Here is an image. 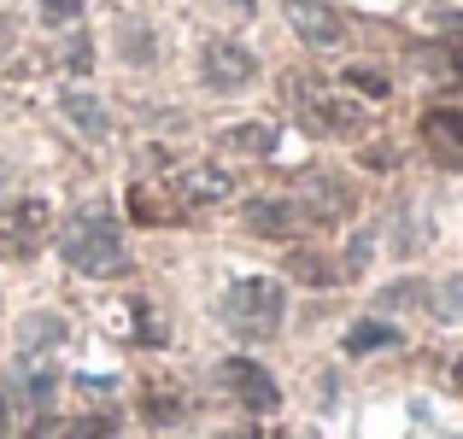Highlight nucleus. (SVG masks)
I'll return each mask as SVG.
<instances>
[{"label": "nucleus", "mask_w": 463, "mask_h": 439, "mask_svg": "<svg viewBox=\"0 0 463 439\" xmlns=\"http://www.w3.org/2000/svg\"><path fill=\"white\" fill-rule=\"evenodd\" d=\"M112 428H118L112 416H89V422H77V428H71V439H106Z\"/></svg>", "instance_id": "nucleus-24"}, {"label": "nucleus", "mask_w": 463, "mask_h": 439, "mask_svg": "<svg viewBox=\"0 0 463 439\" xmlns=\"http://www.w3.org/2000/svg\"><path fill=\"white\" fill-rule=\"evenodd\" d=\"M299 124H306V135H317V141H358L364 129H370L358 100H346V94H323V89L299 106Z\"/></svg>", "instance_id": "nucleus-4"}, {"label": "nucleus", "mask_w": 463, "mask_h": 439, "mask_svg": "<svg viewBox=\"0 0 463 439\" xmlns=\"http://www.w3.org/2000/svg\"><path fill=\"white\" fill-rule=\"evenodd\" d=\"M223 6H235V12H252V0H223Z\"/></svg>", "instance_id": "nucleus-26"}, {"label": "nucleus", "mask_w": 463, "mask_h": 439, "mask_svg": "<svg viewBox=\"0 0 463 439\" xmlns=\"http://www.w3.org/2000/svg\"><path fill=\"white\" fill-rule=\"evenodd\" d=\"M399 328H387V322H358V328H346V351L352 358H364V351H382V346H399Z\"/></svg>", "instance_id": "nucleus-15"}, {"label": "nucleus", "mask_w": 463, "mask_h": 439, "mask_svg": "<svg viewBox=\"0 0 463 439\" xmlns=\"http://www.w3.org/2000/svg\"><path fill=\"white\" fill-rule=\"evenodd\" d=\"M147 416H153V422H176V416H182V398L153 393V398H147Z\"/></svg>", "instance_id": "nucleus-23"}, {"label": "nucleus", "mask_w": 463, "mask_h": 439, "mask_svg": "<svg viewBox=\"0 0 463 439\" xmlns=\"http://www.w3.org/2000/svg\"><path fill=\"white\" fill-rule=\"evenodd\" d=\"M118 53H124V65H153V30L147 23H124L118 30Z\"/></svg>", "instance_id": "nucleus-16"}, {"label": "nucleus", "mask_w": 463, "mask_h": 439, "mask_svg": "<svg viewBox=\"0 0 463 439\" xmlns=\"http://www.w3.org/2000/svg\"><path fill=\"white\" fill-rule=\"evenodd\" d=\"M282 316H288V287L282 282H270V276H241V282H229V293H223L229 334L270 340L276 328H282Z\"/></svg>", "instance_id": "nucleus-2"}, {"label": "nucleus", "mask_w": 463, "mask_h": 439, "mask_svg": "<svg viewBox=\"0 0 463 439\" xmlns=\"http://www.w3.org/2000/svg\"><path fill=\"white\" fill-rule=\"evenodd\" d=\"M217 153L270 158L276 153V124H229V129H217Z\"/></svg>", "instance_id": "nucleus-12"}, {"label": "nucleus", "mask_w": 463, "mask_h": 439, "mask_svg": "<svg viewBox=\"0 0 463 439\" xmlns=\"http://www.w3.org/2000/svg\"><path fill=\"white\" fill-rule=\"evenodd\" d=\"M223 387L241 398V410H252V416H270V410H282V387L270 381V369L252 358H223Z\"/></svg>", "instance_id": "nucleus-7"}, {"label": "nucleus", "mask_w": 463, "mask_h": 439, "mask_svg": "<svg viewBox=\"0 0 463 439\" xmlns=\"http://www.w3.org/2000/svg\"><path fill=\"white\" fill-rule=\"evenodd\" d=\"M47 229H53V205L47 200H12L0 211V252L6 258H30L47 240Z\"/></svg>", "instance_id": "nucleus-6"}, {"label": "nucleus", "mask_w": 463, "mask_h": 439, "mask_svg": "<svg viewBox=\"0 0 463 439\" xmlns=\"http://www.w3.org/2000/svg\"><path fill=\"white\" fill-rule=\"evenodd\" d=\"M42 18L47 23H71V18H82V0H42Z\"/></svg>", "instance_id": "nucleus-22"}, {"label": "nucleus", "mask_w": 463, "mask_h": 439, "mask_svg": "<svg viewBox=\"0 0 463 439\" xmlns=\"http://www.w3.org/2000/svg\"><path fill=\"white\" fill-rule=\"evenodd\" d=\"M299 200H306V211H311L317 229L340 223V217L352 211V188L335 176V170H306V176H299Z\"/></svg>", "instance_id": "nucleus-9"}, {"label": "nucleus", "mask_w": 463, "mask_h": 439, "mask_svg": "<svg viewBox=\"0 0 463 439\" xmlns=\"http://www.w3.org/2000/svg\"><path fill=\"white\" fill-rule=\"evenodd\" d=\"M422 299H429V293H422L417 282H399V287H387L375 304H382V311H393V304H422Z\"/></svg>", "instance_id": "nucleus-20"}, {"label": "nucleus", "mask_w": 463, "mask_h": 439, "mask_svg": "<svg viewBox=\"0 0 463 439\" xmlns=\"http://www.w3.org/2000/svg\"><path fill=\"white\" fill-rule=\"evenodd\" d=\"M241 223H247V235H259V240H299L306 229H317L299 193H264V200H247L241 205Z\"/></svg>", "instance_id": "nucleus-3"}, {"label": "nucleus", "mask_w": 463, "mask_h": 439, "mask_svg": "<svg viewBox=\"0 0 463 439\" xmlns=\"http://www.w3.org/2000/svg\"><path fill=\"white\" fill-rule=\"evenodd\" d=\"M65 65H71V70H89V65H94L89 35H71V42H65Z\"/></svg>", "instance_id": "nucleus-21"}, {"label": "nucleus", "mask_w": 463, "mask_h": 439, "mask_svg": "<svg viewBox=\"0 0 463 439\" xmlns=\"http://www.w3.org/2000/svg\"><path fill=\"white\" fill-rule=\"evenodd\" d=\"M59 106H65V117H71V124H77L89 141H100L106 129H112V124H106V106L94 100L89 89H65V100H59Z\"/></svg>", "instance_id": "nucleus-13"}, {"label": "nucleus", "mask_w": 463, "mask_h": 439, "mask_svg": "<svg viewBox=\"0 0 463 439\" xmlns=\"http://www.w3.org/2000/svg\"><path fill=\"white\" fill-rule=\"evenodd\" d=\"M422 146H429L440 164H463V112H458V106H434V112H422Z\"/></svg>", "instance_id": "nucleus-11"}, {"label": "nucleus", "mask_w": 463, "mask_h": 439, "mask_svg": "<svg viewBox=\"0 0 463 439\" xmlns=\"http://www.w3.org/2000/svg\"><path fill=\"white\" fill-rule=\"evenodd\" d=\"M24 351H35V346H59V340H65V322H59L53 311H42V316H30V322H24Z\"/></svg>", "instance_id": "nucleus-17"}, {"label": "nucleus", "mask_w": 463, "mask_h": 439, "mask_svg": "<svg viewBox=\"0 0 463 439\" xmlns=\"http://www.w3.org/2000/svg\"><path fill=\"white\" fill-rule=\"evenodd\" d=\"M282 12H288V23H294V35L306 47H317V53L346 42V18H340L328 0H282Z\"/></svg>", "instance_id": "nucleus-8"}, {"label": "nucleus", "mask_w": 463, "mask_h": 439, "mask_svg": "<svg viewBox=\"0 0 463 439\" xmlns=\"http://www.w3.org/2000/svg\"><path fill=\"white\" fill-rule=\"evenodd\" d=\"M217 439H252V434H217Z\"/></svg>", "instance_id": "nucleus-27"}, {"label": "nucleus", "mask_w": 463, "mask_h": 439, "mask_svg": "<svg viewBox=\"0 0 463 439\" xmlns=\"http://www.w3.org/2000/svg\"><path fill=\"white\" fill-rule=\"evenodd\" d=\"M288 276H294V282H306V287H335V282H340L335 264H328L323 252H306V247L288 258Z\"/></svg>", "instance_id": "nucleus-14"}, {"label": "nucleus", "mask_w": 463, "mask_h": 439, "mask_svg": "<svg viewBox=\"0 0 463 439\" xmlns=\"http://www.w3.org/2000/svg\"><path fill=\"white\" fill-rule=\"evenodd\" d=\"M259 77V59H252V47L229 42V35H217V42L200 47V82L217 94H241L247 82Z\"/></svg>", "instance_id": "nucleus-5"}, {"label": "nucleus", "mask_w": 463, "mask_h": 439, "mask_svg": "<svg viewBox=\"0 0 463 439\" xmlns=\"http://www.w3.org/2000/svg\"><path fill=\"white\" fill-rule=\"evenodd\" d=\"M59 252L89 282H112V276L129 270V247H124V229H118L112 211H77L71 229L59 235Z\"/></svg>", "instance_id": "nucleus-1"}, {"label": "nucleus", "mask_w": 463, "mask_h": 439, "mask_svg": "<svg viewBox=\"0 0 463 439\" xmlns=\"http://www.w3.org/2000/svg\"><path fill=\"white\" fill-rule=\"evenodd\" d=\"M346 82L364 94V100H387V77H382L375 65H352V70H346Z\"/></svg>", "instance_id": "nucleus-19"}, {"label": "nucleus", "mask_w": 463, "mask_h": 439, "mask_svg": "<svg viewBox=\"0 0 463 439\" xmlns=\"http://www.w3.org/2000/svg\"><path fill=\"white\" fill-rule=\"evenodd\" d=\"M170 193H176L182 211H200V205H223L229 193H235V176L217 170V164H194V170H182V176L170 182Z\"/></svg>", "instance_id": "nucleus-10"}, {"label": "nucleus", "mask_w": 463, "mask_h": 439, "mask_svg": "<svg viewBox=\"0 0 463 439\" xmlns=\"http://www.w3.org/2000/svg\"><path fill=\"white\" fill-rule=\"evenodd\" d=\"M429 304H434V316H440V322H463V276L440 282V287L429 293Z\"/></svg>", "instance_id": "nucleus-18"}, {"label": "nucleus", "mask_w": 463, "mask_h": 439, "mask_svg": "<svg viewBox=\"0 0 463 439\" xmlns=\"http://www.w3.org/2000/svg\"><path fill=\"white\" fill-rule=\"evenodd\" d=\"M446 35H452V42H463V12H452V18H446Z\"/></svg>", "instance_id": "nucleus-25"}]
</instances>
